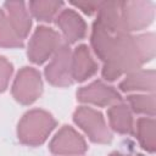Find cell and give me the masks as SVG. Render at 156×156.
<instances>
[{"label": "cell", "instance_id": "obj_4", "mask_svg": "<svg viewBox=\"0 0 156 156\" xmlns=\"http://www.w3.org/2000/svg\"><path fill=\"white\" fill-rule=\"evenodd\" d=\"M62 43L61 34L54 28L39 26L29 39L27 56L30 62L41 65L55 54Z\"/></svg>", "mask_w": 156, "mask_h": 156}, {"label": "cell", "instance_id": "obj_8", "mask_svg": "<svg viewBox=\"0 0 156 156\" xmlns=\"http://www.w3.org/2000/svg\"><path fill=\"white\" fill-rule=\"evenodd\" d=\"M49 150L58 156H78L88 150L85 139L71 126H62L49 143Z\"/></svg>", "mask_w": 156, "mask_h": 156}, {"label": "cell", "instance_id": "obj_3", "mask_svg": "<svg viewBox=\"0 0 156 156\" xmlns=\"http://www.w3.org/2000/svg\"><path fill=\"white\" fill-rule=\"evenodd\" d=\"M118 11L122 29L129 34L149 27L155 17L154 2L149 0L119 1Z\"/></svg>", "mask_w": 156, "mask_h": 156}, {"label": "cell", "instance_id": "obj_14", "mask_svg": "<svg viewBox=\"0 0 156 156\" xmlns=\"http://www.w3.org/2000/svg\"><path fill=\"white\" fill-rule=\"evenodd\" d=\"M107 118L110 122V127L123 135H132L134 134V124H133V116L128 105L117 102L107 110Z\"/></svg>", "mask_w": 156, "mask_h": 156}, {"label": "cell", "instance_id": "obj_2", "mask_svg": "<svg viewBox=\"0 0 156 156\" xmlns=\"http://www.w3.org/2000/svg\"><path fill=\"white\" fill-rule=\"evenodd\" d=\"M57 122L54 116L41 108L27 111L17 124L18 140L28 146H39L46 141Z\"/></svg>", "mask_w": 156, "mask_h": 156}, {"label": "cell", "instance_id": "obj_6", "mask_svg": "<svg viewBox=\"0 0 156 156\" xmlns=\"http://www.w3.org/2000/svg\"><path fill=\"white\" fill-rule=\"evenodd\" d=\"M12 96L22 105H30L37 101L43 93V80L40 72L33 67H22L12 83Z\"/></svg>", "mask_w": 156, "mask_h": 156}, {"label": "cell", "instance_id": "obj_17", "mask_svg": "<svg viewBox=\"0 0 156 156\" xmlns=\"http://www.w3.org/2000/svg\"><path fill=\"white\" fill-rule=\"evenodd\" d=\"M23 40L20 39L9 21L4 10L0 9V46L2 48H23Z\"/></svg>", "mask_w": 156, "mask_h": 156}, {"label": "cell", "instance_id": "obj_10", "mask_svg": "<svg viewBox=\"0 0 156 156\" xmlns=\"http://www.w3.org/2000/svg\"><path fill=\"white\" fill-rule=\"evenodd\" d=\"M55 20L66 44H74L85 38L87 23L77 11L72 9H63Z\"/></svg>", "mask_w": 156, "mask_h": 156}, {"label": "cell", "instance_id": "obj_11", "mask_svg": "<svg viewBox=\"0 0 156 156\" xmlns=\"http://www.w3.org/2000/svg\"><path fill=\"white\" fill-rule=\"evenodd\" d=\"M98 62L91 56L89 48L80 44L74 48L71 60V73L73 82H84L98 72Z\"/></svg>", "mask_w": 156, "mask_h": 156}, {"label": "cell", "instance_id": "obj_13", "mask_svg": "<svg viewBox=\"0 0 156 156\" xmlns=\"http://www.w3.org/2000/svg\"><path fill=\"white\" fill-rule=\"evenodd\" d=\"M155 71L154 69H136L126 74L118 88L124 93L130 91H155Z\"/></svg>", "mask_w": 156, "mask_h": 156}, {"label": "cell", "instance_id": "obj_5", "mask_svg": "<svg viewBox=\"0 0 156 156\" xmlns=\"http://www.w3.org/2000/svg\"><path fill=\"white\" fill-rule=\"evenodd\" d=\"M73 122L88 135L93 143L107 144L112 134L105 122L102 113L89 106H79L73 112Z\"/></svg>", "mask_w": 156, "mask_h": 156}, {"label": "cell", "instance_id": "obj_19", "mask_svg": "<svg viewBox=\"0 0 156 156\" xmlns=\"http://www.w3.org/2000/svg\"><path fill=\"white\" fill-rule=\"evenodd\" d=\"M12 72H13L12 63L6 57L0 55V93L6 90L10 78L12 76Z\"/></svg>", "mask_w": 156, "mask_h": 156}, {"label": "cell", "instance_id": "obj_12", "mask_svg": "<svg viewBox=\"0 0 156 156\" xmlns=\"http://www.w3.org/2000/svg\"><path fill=\"white\" fill-rule=\"evenodd\" d=\"M4 10L11 22L15 32L21 40H24L29 34L32 27V20L29 10H27L26 2L23 1H6L4 2Z\"/></svg>", "mask_w": 156, "mask_h": 156}, {"label": "cell", "instance_id": "obj_9", "mask_svg": "<svg viewBox=\"0 0 156 156\" xmlns=\"http://www.w3.org/2000/svg\"><path fill=\"white\" fill-rule=\"evenodd\" d=\"M77 100L83 104H91L100 107L112 106L122 101L121 94L102 80H94L77 90Z\"/></svg>", "mask_w": 156, "mask_h": 156}, {"label": "cell", "instance_id": "obj_15", "mask_svg": "<svg viewBox=\"0 0 156 156\" xmlns=\"http://www.w3.org/2000/svg\"><path fill=\"white\" fill-rule=\"evenodd\" d=\"M155 127L156 122L152 117H141L136 121L135 126V135L140 146L150 154H154L156 149Z\"/></svg>", "mask_w": 156, "mask_h": 156}, {"label": "cell", "instance_id": "obj_20", "mask_svg": "<svg viewBox=\"0 0 156 156\" xmlns=\"http://www.w3.org/2000/svg\"><path fill=\"white\" fill-rule=\"evenodd\" d=\"M71 5H73L77 9H80L87 15H93L98 11L100 2H91V1H71Z\"/></svg>", "mask_w": 156, "mask_h": 156}, {"label": "cell", "instance_id": "obj_21", "mask_svg": "<svg viewBox=\"0 0 156 156\" xmlns=\"http://www.w3.org/2000/svg\"><path fill=\"white\" fill-rule=\"evenodd\" d=\"M108 156H144V155H140V154H138V155H127V154H122V152L113 151V152H111Z\"/></svg>", "mask_w": 156, "mask_h": 156}, {"label": "cell", "instance_id": "obj_18", "mask_svg": "<svg viewBox=\"0 0 156 156\" xmlns=\"http://www.w3.org/2000/svg\"><path fill=\"white\" fill-rule=\"evenodd\" d=\"M127 100L130 108L135 113L145 115L149 117L155 116V94H135L128 95Z\"/></svg>", "mask_w": 156, "mask_h": 156}, {"label": "cell", "instance_id": "obj_16", "mask_svg": "<svg viewBox=\"0 0 156 156\" xmlns=\"http://www.w3.org/2000/svg\"><path fill=\"white\" fill-rule=\"evenodd\" d=\"M63 6L62 1H50V0H35L29 1L28 7L32 16L41 22H51L58 15L60 9Z\"/></svg>", "mask_w": 156, "mask_h": 156}, {"label": "cell", "instance_id": "obj_1", "mask_svg": "<svg viewBox=\"0 0 156 156\" xmlns=\"http://www.w3.org/2000/svg\"><path fill=\"white\" fill-rule=\"evenodd\" d=\"M155 56V34L143 33L132 35L118 34L104 58L102 77L113 82L123 74H128L151 61Z\"/></svg>", "mask_w": 156, "mask_h": 156}, {"label": "cell", "instance_id": "obj_7", "mask_svg": "<svg viewBox=\"0 0 156 156\" xmlns=\"http://www.w3.org/2000/svg\"><path fill=\"white\" fill-rule=\"evenodd\" d=\"M72 51L65 41L51 56V61L46 65L44 74L46 80L54 87H69L73 83L71 73Z\"/></svg>", "mask_w": 156, "mask_h": 156}]
</instances>
